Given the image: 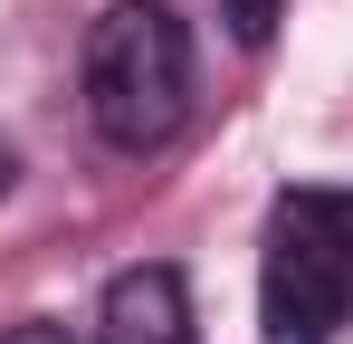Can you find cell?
<instances>
[{
  "label": "cell",
  "mask_w": 353,
  "mask_h": 344,
  "mask_svg": "<svg viewBox=\"0 0 353 344\" xmlns=\"http://www.w3.org/2000/svg\"><path fill=\"white\" fill-rule=\"evenodd\" d=\"M86 115L115 153H163L191 115V29L163 0H115L86 29Z\"/></svg>",
  "instance_id": "obj_1"
},
{
  "label": "cell",
  "mask_w": 353,
  "mask_h": 344,
  "mask_svg": "<svg viewBox=\"0 0 353 344\" xmlns=\"http://www.w3.org/2000/svg\"><path fill=\"white\" fill-rule=\"evenodd\" d=\"M353 325V191H277L258 249V335L334 344Z\"/></svg>",
  "instance_id": "obj_2"
},
{
  "label": "cell",
  "mask_w": 353,
  "mask_h": 344,
  "mask_svg": "<svg viewBox=\"0 0 353 344\" xmlns=\"http://www.w3.org/2000/svg\"><path fill=\"white\" fill-rule=\"evenodd\" d=\"M96 344H201L191 335V287L181 268H115L105 306H96Z\"/></svg>",
  "instance_id": "obj_3"
},
{
  "label": "cell",
  "mask_w": 353,
  "mask_h": 344,
  "mask_svg": "<svg viewBox=\"0 0 353 344\" xmlns=\"http://www.w3.org/2000/svg\"><path fill=\"white\" fill-rule=\"evenodd\" d=\"M220 10H230V29L248 39V48H268V29H277V10H287V0H220Z\"/></svg>",
  "instance_id": "obj_4"
},
{
  "label": "cell",
  "mask_w": 353,
  "mask_h": 344,
  "mask_svg": "<svg viewBox=\"0 0 353 344\" xmlns=\"http://www.w3.org/2000/svg\"><path fill=\"white\" fill-rule=\"evenodd\" d=\"M0 344H77V335H67V325H48V316H39V325H10V335H0Z\"/></svg>",
  "instance_id": "obj_5"
},
{
  "label": "cell",
  "mask_w": 353,
  "mask_h": 344,
  "mask_svg": "<svg viewBox=\"0 0 353 344\" xmlns=\"http://www.w3.org/2000/svg\"><path fill=\"white\" fill-rule=\"evenodd\" d=\"M10 182H19V163H10V144H0V201H10Z\"/></svg>",
  "instance_id": "obj_6"
}]
</instances>
